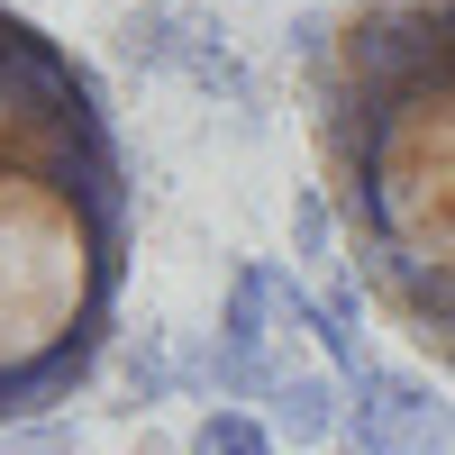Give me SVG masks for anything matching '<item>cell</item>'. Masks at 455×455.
I'll return each instance as SVG.
<instances>
[{
  "label": "cell",
  "mask_w": 455,
  "mask_h": 455,
  "mask_svg": "<svg viewBox=\"0 0 455 455\" xmlns=\"http://www.w3.org/2000/svg\"><path fill=\"white\" fill-rule=\"evenodd\" d=\"M137 255V182L100 73L0 10V428L92 383Z\"/></svg>",
  "instance_id": "cell-1"
},
{
  "label": "cell",
  "mask_w": 455,
  "mask_h": 455,
  "mask_svg": "<svg viewBox=\"0 0 455 455\" xmlns=\"http://www.w3.org/2000/svg\"><path fill=\"white\" fill-rule=\"evenodd\" d=\"M310 137L364 291L455 373V0H347L310 55Z\"/></svg>",
  "instance_id": "cell-2"
}]
</instances>
